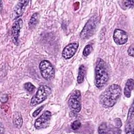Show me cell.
I'll list each match as a JSON object with an SVG mask.
<instances>
[{"instance_id": "cell-1", "label": "cell", "mask_w": 134, "mask_h": 134, "mask_svg": "<svg viewBox=\"0 0 134 134\" xmlns=\"http://www.w3.org/2000/svg\"><path fill=\"white\" fill-rule=\"evenodd\" d=\"M121 94V90L120 86L117 84H112L100 95V103L105 108L111 107L116 103Z\"/></svg>"}, {"instance_id": "cell-2", "label": "cell", "mask_w": 134, "mask_h": 134, "mask_svg": "<svg viewBox=\"0 0 134 134\" xmlns=\"http://www.w3.org/2000/svg\"><path fill=\"white\" fill-rule=\"evenodd\" d=\"M95 71V85L97 88H102L108 82L109 78L106 63L102 59H98Z\"/></svg>"}, {"instance_id": "cell-3", "label": "cell", "mask_w": 134, "mask_h": 134, "mask_svg": "<svg viewBox=\"0 0 134 134\" xmlns=\"http://www.w3.org/2000/svg\"><path fill=\"white\" fill-rule=\"evenodd\" d=\"M51 93V89L46 85H41L38 88L36 94L32 97L30 105L34 106L44 101Z\"/></svg>"}, {"instance_id": "cell-4", "label": "cell", "mask_w": 134, "mask_h": 134, "mask_svg": "<svg viewBox=\"0 0 134 134\" xmlns=\"http://www.w3.org/2000/svg\"><path fill=\"white\" fill-rule=\"evenodd\" d=\"M97 23V17L95 16L92 17L86 23L80 33V37L81 39H86L91 37L96 28Z\"/></svg>"}, {"instance_id": "cell-5", "label": "cell", "mask_w": 134, "mask_h": 134, "mask_svg": "<svg viewBox=\"0 0 134 134\" xmlns=\"http://www.w3.org/2000/svg\"><path fill=\"white\" fill-rule=\"evenodd\" d=\"M39 69L42 76L46 80H52L54 76V69L48 60H43L39 64Z\"/></svg>"}, {"instance_id": "cell-6", "label": "cell", "mask_w": 134, "mask_h": 134, "mask_svg": "<svg viewBox=\"0 0 134 134\" xmlns=\"http://www.w3.org/2000/svg\"><path fill=\"white\" fill-rule=\"evenodd\" d=\"M68 104L73 111L79 113L81 110V92L79 90H76L73 92L69 98Z\"/></svg>"}, {"instance_id": "cell-7", "label": "cell", "mask_w": 134, "mask_h": 134, "mask_svg": "<svg viewBox=\"0 0 134 134\" xmlns=\"http://www.w3.org/2000/svg\"><path fill=\"white\" fill-rule=\"evenodd\" d=\"M51 113L50 111L47 110L44 111L39 118H38L35 122V127L36 129H39L45 128L49 124L51 119Z\"/></svg>"}, {"instance_id": "cell-8", "label": "cell", "mask_w": 134, "mask_h": 134, "mask_svg": "<svg viewBox=\"0 0 134 134\" xmlns=\"http://www.w3.org/2000/svg\"><path fill=\"white\" fill-rule=\"evenodd\" d=\"M79 47V43L77 42H74L69 43L65 46L62 52V55L65 59H69L73 57Z\"/></svg>"}, {"instance_id": "cell-9", "label": "cell", "mask_w": 134, "mask_h": 134, "mask_svg": "<svg viewBox=\"0 0 134 134\" xmlns=\"http://www.w3.org/2000/svg\"><path fill=\"white\" fill-rule=\"evenodd\" d=\"M134 129V115H133V105L132 103L129 108L127 119L125 125V132L126 133H133Z\"/></svg>"}, {"instance_id": "cell-10", "label": "cell", "mask_w": 134, "mask_h": 134, "mask_svg": "<svg viewBox=\"0 0 134 134\" xmlns=\"http://www.w3.org/2000/svg\"><path fill=\"white\" fill-rule=\"evenodd\" d=\"M23 20L21 19H18L16 20L12 28V38L14 43L16 45L18 44V38L21 28L23 26Z\"/></svg>"}, {"instance_id": "cell-11", "label": "cell", "mask_w": 134, "mask_h": 134, "mask_svg": "<svg viewBox=\"0 0 134 134\" xmlns=\"http://www.w3.org/2000/svg\"><path fill=\"white\" fill-rule=\"evenodd\" d=\"M28 3L29 1H20L18 2L13 11L12 15L13 20L16 19L23 14Z\"/></svg>"}, {"instance_id": "cell-12", "label": "cell", "mask_w": 134, "mask_h": 134, "mask_svg": "<svg viewBox=\"0 0 134 134\" xmlns=\"http://www.w3.org/2000/svg\"><path fill=\"white\" fill-rule=\"evenodd\" d=\"M113 39L116 44L118 45L124 44L127 42L128 35L123 30L116 29L113 34Z\"/></svg>"}, {"instance_id": "cell-13", "label": "cell", "mask_w": 134, "mask_h": 134, "mask_svg": "<svg viewBox=\"0 0 134 134\" xmlns=\"http://www.w3.org/2000/svg\"><path fill=\"white\" fill-rule=\"evenodd\" d=\"M133 86H134L133 80L132 79H128L126 82V83L125 84V86L124 88V95L126 97L129 98L131 96V93L133 89Z\"/></svg>"}, {"instance_id": "cell-14", "label": "cell", "mask_w": 134, "mask_h": 134, "mask_svg": "<svg viewBox=\"0 0 134 134\" xmlns=\"http://www.w3.org/2000/svg\"><path fill=\"white\" fill-rule=\"evenodd\" d=\"M86 74V69L84 65H81L79 69L78 75L77 77V82L79 84L82 83L84 81L85 75Z\"/></svg>"}, {"instance_id": "cell-15", "label": "cell", "mask_w": 134, "mask_h": 134, "mask_svg": "<svg viewBox=\"0 0 134 134\" xmlns=\"http://www.w3.org/2000/svg\"><path fill=\"white\" fill-rule=\"evenodd\" d=\"M39 19V14L38 13H34L31 17L28 25L30 29L34 28L38 23Z\"/></svg>"}, {"instance_id": "cell-16", "label": "cell", "mask_w": 134, "mask_h": 134, "mask_svg": "<svg viewBox=\"0 0 134 134\" xmlns=\"http://www.w3.org/2000/svg\"><path fill=\"white\" fill-rule=\"evenodd\" d=\"M13 122L17 127H21L23 124V119L21 115L18 112L15 113L13 116Z\"/></svg>"}, {"instance_id": "cell-17", "label": "cell", "mask_w": 134, "mask_h": 134, "mask_svg": "<svg viewBox=\"0 0 134 134\" xmlns=\"http://www.w3.org/2000/svg\"><path fill=\"white\" fill-rule=\"evenodd\" d=\"M24 87L29 93H32L35 89V86L30 82H27L24 84Z\"/></svg>"}, {"instance_id": "cell-18", "label": "cell", "mask_w": 134, "mask_h": 134, "mask_svg": "<svg viewBox=\"0 0 134 134\" xmlns=\"http://www.w3.org/2000/svg\"><path fill=\"white\" fill-rule=\"evenodd\" d=\"M99 133H108V127L106 123L102 124L98 128Z\"/></svg>"}, {"instance_id": "cell-19", "label": "cell", "mask_w": 134, "mask_h": 134, "mask_svg": "<svg viewBox=\"0 0 134 134\" xmlns=\"http://www.w3.org/2000/svg\"><path fill=\"white\" fill-rule=\"evenodd\" d=\"M92 50H93V48L91 44L86 45L85 47V48L83 50V55L85 57L88 56L91 53V52L92 51Z\"/></svg>"}, {"instance_id": "cell-20", "label": "cell", "mask_w": 134, "mask_h": 134, "mask_svg": "<svg viewBox=\"0 0 134 134\" xmlns=\"http://www.w3.org/2000/svg\"><path fill=\"white\" fill-rule=\"evenodd\" d=\"M81 123L79 120H76L74 121L71 124L72 129L73 130H77L81 127Z\"/></svg>"}, {"instance_id": "cell-21", "label": "cell", "mask_w": 134, "mask_h": 134, "mask_svg": "<svg viewBox=\"0 0 134 134\" xmlns=\"http://www.w3.org/2000/svg\"><path fill=\"white\" fill-rule=\"evenodd\" d=\"M120 2L122 3V5L126 8H131L133 7V1H121Z\"/></svg>"}, {"instance_id": "cell-22", "label": "cell", "mask_w": 134, "mask_h": 134, "mask_svg": "<svg viewBox=\"0 0 134 134\" xmlns=\"http://www.w3.org/2000/svg\"><path fill=\"white\" fill-rule=\"evenodd\" d=\"M133 47H134V44H133V43H132V44H131L130 45V46L129 47V48L128 49V54L129 55L132 57L134 56Z\"/></svg>"}, {"instance_id": "cell-23", "label": "cell", "mask_w": 134, "mask_h": 134, "mask_svg": "<svg viewBox=\"0 0 134 134\" xmlns=\"http://www.w3.org/2000/svg\"><path fill=\"white\" fill-rule=\"evenodd\" d=\"M44 106H41L40 107H39L38 109H37L32 114V116L34 117H36L37 116H38V115L40 113V112L41 111V110L42 109V108H43Z\"/></svg>"}, {"instance_id": "cell-24", "label": "cell", "mask_w": 134, "mask_h": 134, "mask_svg": "<svg viewBox=\"0 0 134 134\" xmlns=\"http://www.w3.org/2000/svg\"><path fill=\"white\" fill-rule=\"evenodd\" d=\"M115 124L117 128H119L122 126L121 121L119 118H116L115 119Z\"/></svg>"}]
</instances>
